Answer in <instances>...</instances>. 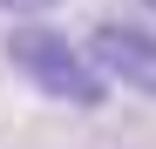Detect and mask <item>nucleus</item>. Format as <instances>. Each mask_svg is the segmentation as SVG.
<instances>
[{"label":"nucleus","instance_id":"obj_1","mask_svg":"<svg viewBox=\"0 0 156 149\" xmlns=\"http://www.w3.org/2000/svg\"><path fill=\"white\" fill-rule=\"evenodd\" d=\"M7 61L20 68V81L27 88H41L48 102H68V109H95L102 95H109V81H102V68L75 47L68 34H55V27H14V41H7Z\"/></svg>","mask_w":156,"mask_h":149},{"label":"nucleus","instance_id":"obj_2","mask_svg":"<svg viewBox=\"0 0 156 149\" xmlns=\"http://www.w3.org/2000/svg\"><path fill=\"white\" fill-rule=\"evenodd\" d=\"M88 61L109 81L136 88V95H156V27H143V20H102L88 34Z\"/></svg>","mask_w":156,"mask_h":149},{"label":"nucleus","instance_id":"obj_3","mask_svg":"<svg viewBox=\"0 0 156 149\" xmlns=\"http://www.w3.org/2000/svg\"><path fill=\"white\" fill-rule=\"evenodd\" d=\"M7 14H41V7H55V0H0Z\"/></svg>","mask_w":156,"mask_h":149},{"label":"nucleus","instance_id":"obj_4","mask_svg":"<svg viewBox=\"0 0 156 149\" xmlns=\"http://www.w3.org/2000/svg\"><path fill=\"white\" fill-rule=\"evenodd\" d=\"M149 7H156V0H149Z\"/></svg>","mask_w":156,"mask_h":149}]
</instances>
